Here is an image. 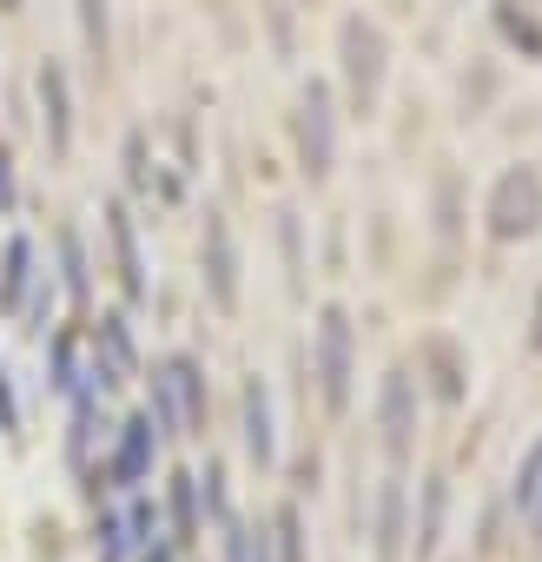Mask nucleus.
I'll return each instance as SVG.
<instances>
[{
  "label": "nucleus",
  "instance_id": "1",
  "mask_svg": "<svg viewBox=\"0 0 542 562\" xmlns=\"http://www.w3.org/2000/svg\"><path fill=\"white\" fill-rule=\"evenodd\" d=\"M166 437H199L205 430V371L192 358H166L153 371V411H146Z\"/></svg>",
  "mask_w": 542,
  "mask_h": 562
},
{
  "label": "nucleus",
  "instance_id": "2",
  "mask_svg": "<svg viewBox=\"0 0 542 562\" xmlns=\"http://www.w3.org/2000/svg\"><path fill=\"white\" fill-rule=\"evenodd\" d=\"M153 430H159L153 417H126V424L113 430V443H106L93 483H100V490L113 483V490H126V496L146 490V483H153V457H159V437H153ZM100 490H93V496H100Z\"/></svg>",
  "mask_w": 542,
  "mask_h": 562
},
{
  "label": "nucleus",
  "instance_id": "3",
  "mask_svg": "<svg viewBox=\"0 0 542 562\" xmlns=\"http://www.w3.org/2000/svg\"><path fill=\"white\" fill-rule=\"evenodd\" d=\"M34 87H41V126H47V153H54V159H67V153H74V87H67V67H60V60H41Z\"/></svg>",
  "mask_w": 542,
  "mask_h": 562
},
{
  "label": "nucleus",
  "instance_id": "4",
  "mask_svg": "<svg viewBox=\"0 0 542 562\" xmlns=\"http://www.w3.org/2000/svg\"><path fill=\"white\" fill-rule=\"evenodd\" d=\"M318 378H325V404L345 411L351 404V318L345 312H325L318 325Z\"/></svg>",
  "mask_w": 542,
  "mask_h": 562
},
{
  "label": "nucleus",
  "instance_id": "5",
  "mask_svg": "<svg viewBox=\"0 0 542 562\" xmlns=\"http://www.w3.org/2000/svg\"><path fill=\"white\" fill-rule=\"evenodd\" d=\"M87 378H93V338H87L80 325L54 331V338H47V384H54L60 397H80Z\"/></svg>",
  "mask_w": 542,
  "mask_h": 562
},
{
  "label": "nucleus",
  "instance_id": "6",
  "mask_svg": "<svg viewBox=\"0 0 542 562\" xmlns=\"http://www.w3.org/2000/svg\"><path fill=\"white\" fill-rule=\"evenodd\" d=\"M298 153H305V172H331L338 126H331V93L325 87H312L305 106H298Z\"/></svg>",
  "mask_w": 542,
  "mask_h": 562
},
{
  "label": "nucleus",
  "instance_id": "7",
  "mask_svg": "<svg viewBox=\"0 0 542 562\" xmlns=\"http://www.w3.org/2000/svg\"><path fill=\"white\" fill-rule=\"evenodd\" d=\"M535 212H542V186H535L529 172H509V179L496 186L489 225H496V238H516V232H529V225H535Z\"/></svg>",
  "mask_w": 542,
  "mask_h": 562
},
{
  "label": "nucleus",
  "instance_id": "8",
  "mask_svg": "<svg viewBox=\"0 0 542 562\" xmlns=\"http://www.w3.org/2000/svg\"><path fill=\"white\" fill-rule=\"evenodd\" d=\"M34 271H41V251H34V238H8V245H0V318H21Z\"/></svg>",
  "mask_w": 542,
  "mask_h": 562
},
{
  "label": "nucleus",
  "instance_id": "9",
  "mask_svg": "<svg viewBox=\"0 0 542 562\" xmlns=\"http://www.w3.org/2000/svg\"><path fill=\"white\" fill-rule=\"evenodd\" d=\"M238 424H245V457L251 463H271L279 457V430H271V391L251 378L245 397H238Z\"/></svg>",
  "mask_w": 542,
  "mask_h": 562
},
{
  "label": "nucleus",
  "instance_id": "10",
  "mask_svg": "<svg viewBox=\"0 0 542 562\" xmlns=\"http://www.w3.org/2000/svg\"><path fill=\"white\" fill-rule=\"evenodd\" d=\"M106 238H113V258H120V278H126V299H146V251H139V232H133L126 205H106Z\"/></svg>",
  "mask_w": 542,
  "mask_h": 562
},
{
  "label": "nucleus",
  "instance_id": "11",
  "mask_svg": "<svg viewBox=\"0 0 542 562\" xmlns=\"http://www.w3.org/2000/svg\"><path fill=\"white\" fill-rule=\"evenodd\" d=\"M106 437H113V430H106L100 391H80V397H74V430H67V463H74V470H87V463H93V450H100Z\"/></svg>",
  "mask_w": 542,
  "mask_h": 562
},
{
  "label": "nucleus",
  "instance_id": "12",
  "mask_svg": "<svg viewBox=\"0 0 542 562\" xmlns=\"http://www.w3.org/2000/svg\"><path fill=\"white\" fill-rule=\"evenodd\" d=\"M377 417H384V437H391V450L404 457V450H410V424H417V404H410V378H404V371H391V378H384Z\"/></svg>",
  "mask_w": 542,
  "mask_h": 562
},
{
  "label": "nucleus",
  "instance_id": "13",
  "mask_svg": "<svg viewBox=\"0 0 542 562\" xmlns=\"http://www.w3.org/2000/svg\"><path fill=\"white\" fill-rule=\"evenodd\" d=\"M345 54H351V93H358V100H371V93H377V54H384L377 27L351 21V27H345Z\"/></svg>",
  "mask_w": 542,
  "mask_h": 562
},
{
  "label": "nucleus",
  "instance_id": "14",
  "mask_svg": "<svg viewBox=\"0 0 542 562\" xmlns=\"http://www.w3.org/2000/svg\"><path fill=\"white\" fill-rule=\"evenodd\" d=\"M93 351H100V364L126 384L133 371H139V345H133V325L113 312V318H100V331H93Z\"/></svg>",
  "mask_w": 542,
  "mask_h": 562
},
{
  "label": "nucleus",
  "instance_id": "15",
  "mask_svg": "<svg viewBox=\"0 0 542 562\" xmlns=\"http://www.w3.org/2000/svg\"><path fill=\"white\" fill-rule=\"evenodd\" d=\"M60 292L74 305H87V292H93V265H87V232L80 225L60 232Z\"/></svg>",
  "mask_w": 542,
  "mask_h": 562
},
{
  "label": "nucleus",
  "instance_id": "16",
  "mask_svg": "<svg viewBox=\"0 0 542 562\" xmlns=\"http://www.w3.org/2000/svg\"><path fill=\"white\" fill-rule=\"evenodd\" d=\"M205 251H212V299L232 305V299H238V258H232V232H225V218L205 225Z\"/></svg>",
  "mask_w": 542,
  "mask_h": 562
},
{
  "label": "nucleus",
  "instance_id": "17",
  "mask_svg": "<svg viewBox=\"0 0 542 562\" xmlns=\"http://www.w3.org/2000/svg\"><path fill=\"white\" fill-rule=\"evenodd\" d=\"M54 305H60V271H54V265H41V271H34V285H27V305H21V331L47 338Z\"/></svg>",
  "mask_w": 542,
  "mask_h": 562
},
{
  "label": "nucleus",
  "instance_id": "18",
  "mask_svg": "<svg viewBox=\"0 0 542 562\" xmlns=\"http://www.w3.org/2000/svg\"><path fill=\"white\" fill-rule=\"evenodd\" d=\"M166 509H172V542L185 549V542L199 536V476H172V490H166Z\"/></svg>",
  "mask_w": 542,
  "mask_h": 562
},
{
  "label": "nucleus",
  "instance_id": "19",
  "mask_svg": "<svg viewBox=\"0 0 542 562\" xmlns=\"http://www.w3.org/2000/svg\"><path fill=\"white\" fill-rule=\"evenodd\" d=\"M133 529H126V509H100V562H133Z\"/></svg>",
  "mask_w": 542,
  "mask_h": 562
},
{
  "label": "nucleus",
  "instance_id": "20",
  "mask_svg": "<svg viewBox=\"0 0 542 562\" xmlns=\"http://www.w3.org/2000/svg\"><path fill=\"white\" fill-rule=\"evenodd\" d=\"M377 529H384V536H377V549H384V562H391V555H397V529H404V490H397V483L384 490V509H377Z\"/></svg>",
  "mask_w": 542,
  "mask_h": 562
},
{
  "label": "nucleus",
  "instance_id": "21",
  "mask_svg": "<svg viewBox=\"0 0 542 562\" xmlns=\"http://www.w3.org/2000/svg\"><path fill=\"white\" fill-rule=\"evenodd\" d=\"M305 522H298V509H279V562H305Z\"/></svg>",
  "mask_w": 542,
  "mask_h": 562
},
{
  "label": "nucleus",
  "instance_id": "22",
  "mask_svg": "<svg viewBox=\"0 0 542 562\" xmlns=\"http://www.w3.org/2000/svg\"><path fill=\"white\" fill-rule=\"evenodd\" d=\"M80 34L93 54H106V0H80Z\"/></svg>",
  "mask_w": 542,
  "mask_h": 562
},
{
  "label": "nucleus",
  "instance_id": "23",
  "mask_svg": "<svg viewBox=\"0 0 542 562\" xmlns=\"http://www.w3.org/2000/svg\"><path fill=\"white\" fill-rule=\"evenodd\" d=\"M0 430L21 437V397H14V378L8 371H0Z\"/></svg>",
  "mask_w": 542,
  "mask_h": 562
},
{
  "label": "nucleus",
  "instance_id": "24",
  "mask_svg": "<svg viewBox=\"0 0 542 562\" xmlns=\"http://www.w3.org/2000/svg\"><path fill=\"white\" fill-rule=\"evenodd\" d=\"M0 212H14V153L0 146Z\"/></svg>",
  "mask_w": 542,
  "mask_h": 562
},
{
  "label": "nucleus",
  "instance_id": "25",
  "mask_svg": "<svg viewBox=\"0 0 542 562\" xmlns=\"http://www.w3.org/2000/svg\"><path fill=\"white\" fill-rule=\"evenodd\" d=\"M535 470H542V443H535V457H529V476H535ZM516 496L529 503V496H535V483H516Z\"/></svg>",
  "mask_w": 542,
  "mask_h": 562
},
{
  "label": "nucleus",
  "instance_id": "26",
  "mask_svg": "<svg viewBox=\"0 0 542 562\" xmlns=\"http://www.w3.org/2000/svg\"><path fill=\"white\" fill-rule=\"evenodd\" d=\"M8 8H21V0H8Z\"/></svg>",
  "mask_w": 542,
  "mask_h": 562
},
{
  "label": "nucleus",
  "instance_id": "27",
  "mask_svg": "<svg viewBox=\"0 0 542 562\" xmlns=\"http://www.w3.org/2000/svg\"><path fill=\"white\" fill-rule=\"evenodd\" d=\"M0 218H8V212H0Z\"/></svg>",
  "mask_w": 542,
  "mask_h": 562
}]
</instances>
